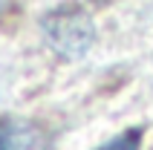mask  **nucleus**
<instances>
[{
    "label": "nucleus",
    "mask_w": 153,
    "mask_h": 150,
    "mask_svg": "<svg viewBox=\"0 0 153 150\" xmlns=\"http://www.w3.org/2000/svg\"><path fill=\"white\" fill-rule=\"evenodd\" d=\"M0 150H38V133L23 124H0Z\"/></svg>",
    "instance_id": "obj_1"
},
{
    "label": "nucleus",
    "mask_w": 153,
    "mask_h": 150,
    "mask_svg": "<svg viewBox=\"0 0 153 150\" xmlns=\"http://www.w3.org/2000/svg\"><path fill=\"white\" fill-rule=\"evenodd\" d=\"M139 147H142V130L133 127V130L119 133L116 139H110L107 144H101V147H95V150H139Z\"/></svg>",
    "instance_id": "obj_2"
}]
</instances>
